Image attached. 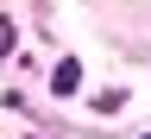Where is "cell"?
Listing matches in <instances>:
<instances>
[{
    "label": "cell",
    "instance_id": "obj_1",
    "mask_svg": "<svg viewBox=\"0 0 151 139\" xmlns=\"http://www.w3.org/2000/svg\"><path fill=\"white\" fill-rule=\"evenodd\" d=\"M50 89H57V95H76V89H82V63H76V57H63V63H57V76H50Z\"/></svg>",
    "mask_w": 151,
    "mask_h": 139
}]
</instances>
